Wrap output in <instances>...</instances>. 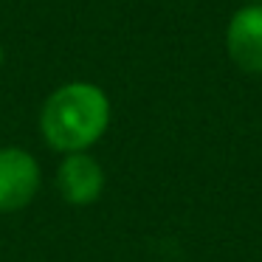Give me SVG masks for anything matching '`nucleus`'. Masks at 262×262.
Masks as SVG:
<instances>
[{
	"label": "nucleus",
	"instance_id": "obj_6",
	"mask_svg": "<svg viewBox=\"0 0 262 262\" xmlns=\"http://www.w3.org/2000/svg\"><path fill=\"white\" fill-rule=\"evenodd\" d=\"M248 3H262V0H248Z\"/></svg>",
	"mask_w": 262,
	"mask_h": 262
},
{
	"label": "nucleus",
	"instance_id": "obj_5",
	"mask_svg": "<svg viewBox=\"0 0 262 262\" xmlns=\"http://www.w3.org/2000/svg\"><path fill=\"white\" fill-rule=\"evenodd\" d=\"M3 59H6V54H3V46H0V68H3Z\"/></svg>",
	"mask_w": 262,
	"mask_h": 262
},
{
	"label": "nucleus",
	"instance_id": "obj_3",
	"mask_svg": "<svg viewBox=\"0 0 262 262\" xmlns=\"http://www.w3.org/2000/svg\"><path fill=\"white\" fill-rule=\"evenodd\" d=\"M104 169L91 152L62 155L57 166V192L68 206H91L104 192Z\"/></svg>",
	"mask_w": 262,
	"mask_h": 262
},
{
	"label": "nucleus",
	"instance_id": "obj_1",
	"mask_svg": "<svg viewBox=\"0 0 262 262\" xmlns=\"http://www.w3.org/2000/svg\"><path fill=\"white\" fill-rule=\"evenodd\" d=\"M113 104L96 82L74 79L54 88L40 107V136L54 152H91L110 127Z\"/></svg>",
	"mask_w": 262,
	"mask_h": 262
},
{
	"label": "nucleus",
	"instance_id": "obj_4",
	"mask_svg": "<svg viewBox=\"0 0 262 262\" xmlns=\"http://www.w3.org/2000/svg\"><path fill=\"white\" fill-rule=\"evenodd\" d=\"M226 51L245 74H262V3H245L226 26Z\"/></svg>",
	"mask_w": 262,
	"mask_h": 262
},
{
	"label": "nucleus",
	"instance_id": "obj_2",
	"mask_svg": "<svg viewBox=\"0 0 262 262\" xmlns=\"http://www.w3.org/2000/svg\"><path fill=\"white\" fill-rule=\"evenodd\" d=\"M42 186L40 161L23 147H0V214L23 211Z\"/></svg>",
	"mask_w": 262,
	"mask_h": 262
}]
</instances>
